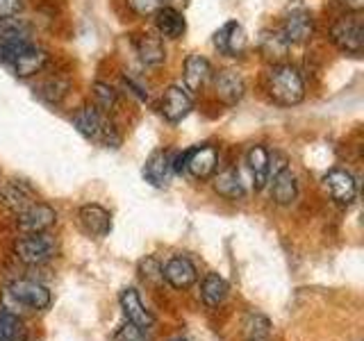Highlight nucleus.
<instances>
[{
	"instance_id": "obj_1",
	"label": "nucleus",
	"mask_w": 364,
	"mask_h": 341,
	"mask_svg": "<svg viewBox=\"0 0 364 341\" xmlns=\"http://www.w3.org/2000/svg\"><path fill=\"white\" fill-rule=\"evenodd\" d=\"M267 94L269 98L282 107L299 105L305 98V82L299 68L282 62V64H271L267 73Z\"/></svg>"
},
{
	"instance_id": "obj_2",
	"label": "nucleus",
	"mask_w": 364,
	"mask_h": 341,
	"mask_svg": "<svg viewBox=\"0 0 364 341\" xmlns=\"http://www.w3.org/2000/svg\"><path fill=\"white\" fill-rule=\"evenodd\" d=\"M50 305V291L41 282L34 280H14L3 291L5 312L21 316L26 312H41Z\"/></svg>"
},
{
	"instance_id": "obj_3",
	"label": "nucleus",
	"mask_w": 364,
	"mask_h": 341,
	"mask_svg": "<svg viewBox=\"0 0 364 341\" xmlns=\"http://www.w3.org/2000/svg\"><path fill=\"white\" fill-rule=\"evenodd\" d=\"M330 41H333L341 53L360 55L364 48V21L362 11H346L339 16L333 28H330Z\"/></svg>"
},
{
	"instance_id": "obj_4",
	"label": "nucleus",
	"mask_w": 364,
	"mask_h": 341,
	"mask_svg": "<svg viewBox=\"0 0 364 341\" xmlns=\"http://www.w3.org/2000/svg\"><path fill=\"white\" fill-rule=\"evenodd\" d=\"M216 166H219V151L210 144L189 148V151L173 157V173H185L187 170L198 180L214 175Z\"/></svg>"
},
{
	"instance_id": "obj_5",
	"label": "nucleus",
	"mask_w": 364,
	"mask_h": 341,
	"mask_svg": "<svg viewBox=\"0 0 364 341\" xmlns=\"http://www.w3.org/2000/svg\"><path fill=\"white\" fill-rule=\"evenodd\" d=\"M57 253V244L48 232L26 234L14 242V255L28 266H39L53 259Z\"/></svg>"
},
{
	"instance_id": "obj_6",
	"label": "nucleus",
	"mask_w": 364,
	"mask_h": 341,
	"mask_svg": "<svg viewBox=\"0 0 364 341\" xmlns=\"http://www.w3.org/2000/svg\"><path fill=\"white\" fill-rule=\"evenodd\" d=\"M284 39H287L291 45H303L312 39L314 34V16L310 9H305L303 5L291 7L282 18L280 26Z\"/></svg>"
},
{
	"instance_id": "obj_7",
	"label": "nucleus",
	"mask_w": 364,
	"mask_h": 341,
	"mask_svg": "<svg viewBox=\"0 0 364 341\" xmlns=\"http://www.w3.org/2000/svg\"><path fill=\"white\" fill-rule=\"evenodd\" d=\"M57 221V212L46 202H32L28 210L16 214V225L23 234L48 232Z\"/></svg>"
},
{
	"instance_id": "obj_8",
	"label": "nucleus",
	"mask_w": 364,
	"mask_h": 341,
	"mask_svg": "<svg viewBox=\"0 0 364 341\" xmlns=\"http://www.w3.org/2000/svg\"><path fill=\"white\" fill-rule=\"evenodd\" d=\"M214 48L225 57H239L246 50V32L237 21H228L214 32Z\"/></svg>"
},
{
	"instance_id": "obj_9",
	"label": "nucleus",
	"mask_w": 364,
	"mask_h": 341,
	"mask_svg": "<svg viewBox=\"0 0 364 341\" xmlns=\"http://www.w3.org/2000/svg\"><path fill=\"white\" fill-rule=\"evenodd\" d=\"M198 278V271L193 261L185 255L171 257L162 269V280H166L173 289H189Z\"/></svg>"
},
{
	"instance_id": "obj_10",
	"label": "nucleus",
	"mask_w": 364,
	"mask_h": 341,
	"mask_svg": "<svg viewBox=\"0 0 364 341\" xmlns=\"http://www.w3.org/2000/svg\"><path fill=\"white\" fill-rule=\"evenodd\" d=\"M48 62H50L48 53H46L43 48H39V45L28 43L26 48L14 57V62H11L9 66H11V71H14L16 77H32V75L41 73Z\"/></svg>"
},
{
	"instance_id": "obj_11",
	"label": "nucleus",
	"mask_w": 364,
	"mask_h": 341,
	"mask_svg": "<svg viewBox=\"0 0 364 341\" xmlns=\"http://www.w3.org/2000/svg\"><path fill=\"white\" fill-rule=\"evenodd\" d=\"M191 107H193L191 96L187 94V89H182L178 85L168 87L162 96V102H159V112H162V117L168 123H180L191 112Z\"/></svg>"
},
{
	"instance_id": "obj_12",
	"label": "nucleus",
	"mask_w": 364,
	"mask_h": 341,
	"mask_svg": "<svg viewBox=\"0 0 364 341\" xmlns=\"http://www.w3.org/2000/svg\"><path fill=\"white\" fill-rule=\"evenodd\" d=\"M323 187L328 189L330 196H333V200L341 205H350L358 196V182L344 168H333L330 173H326Z\"/></svg>"
},
{
	"instance_id": "obj_13",
	"label": "nucleus",
	"mask_w": 364,
	"mask_h": 341,
	"mask_svg": "<svg viewBox=\"0 0 364 341\" xmlns=\"http://www.w3.org/2000/svg\"><path fill=\"white\" fill-rule=\"evenodd\" d=\"M214 94L225 105H237L246 94V82L232 68H225L214 75Z\"/></svg>"
},
{
	"instance_id": "obj_14",
	"label": "nucleus",
	"mask_w": 364,
	"mask_h": 341,
	"mask_svg": "<svg viewBox=\"0 0 364 341\" xmlns=\"http://www.w3.org/2000/svg\"><path fill=\"white\" fill-rule=\"evenodd\" d=\"M107 125V114H102L96 105L80 107L73 114V128L91 141H100V134Z\"/></svg>"
},
{
	"instance_id": "obj_15",
	"label": "nucleus",
	"mask_w": 364,
	"mask_h": 341,
	"mask_svg": "<svg viewBox=\"0 0 364 341\" xmlns=\"http://www.w3.org/2000/svg\"><path fill=\"white\" fill-rule=\"evenodd\" d=\"M291 43L284 39L282 30H262L259 32V53L269 64H282L287 62Z\"/></svg>"
},
{
	"instance_id": "obj_16",
	"label": "nucleus",
	"mask_w": 364,
	"mask_h": 341,
	"mask_svg": "<svg viewBox=\"0 0 364 341\" xmlns=\"http://www.w3.org/2000/svg\"><path fill=\"white\" fill-rule=\"evenodd\" d=\"M173 175V155L168 151H157L146 159L144 178L151 182L153 187H166Z\"/></svg>"
},
{
	"instance_id": "obj_17",
	"label": "nucleus",
	"mask_w": 364,
	"mask_h": 341,
	"mask_svg": "<svg viewBox=\"0 0 364 341\" xmlns=\"http://www.w3.org/2000/svg\"><path fill=\"white\" fill-rule=\"evenodd\" d=\"M121 310L125 314V318H128V323L136 325V328H141V330H148L153 325V314L146 310V305L141 303L139 298V293H136V289H123L121 291Z\"/></svg>"
},
{
	"instance_id": "obj_18",
	"label": "nucleus",
	"mask_w": 364,
	"mask_h": 341,
	"mask_svg": "<svg viewBox=\"0 0 364 341\" xmlns=\"http://www.w3.org/2000/svg\"><path fill=\"white\" fill-rule=\"evenodd\" d=\"M153 16H155L157 34L162 39H180L187 30V21L182 16V11H178L176 7L164 5V7H159Z\"/></svg>"
},
{
	"instance_id": "obj_19",
	"label": "nucleus",
	"mask_w": 364,
	"mask_h": 341,
	"mask_svg": "<svg viewBox=\"0 0 364 341\" xmlns=\"http://www.w3.org/2000/svg\"><path fill=\"white\" fill-rule=\"evenodd\" d=\"M212 75V64L208 57L203 55H189L185 60V73H182V80H185V89L196 94L205 87V82Z\"/></svg>"
},
{
	"instance_id": "obj_20",
	"label": "nucleus",
	"mask_w": 364,
	"mask_h": 341,
	"mask_svg": "<svg viewBox=\"0 0 364 341\" xmlns=\"http://www.w3.org/2000/svg\"><path fill=\"white\" fill-rule=\"evenodd\" d=\"M134 48H136V55H139V60L146 66H159L166 60V48H164V41L159 34H153V32L139 34L134 41Z\"/></svg>"
},
{
	"instance_id": "obj_21",
	"label": "nucleus",
	"mask_w": 364,
	"mask_h": 341,
	"mask_svg": "<svg viewBox=\"0 0 364 341\" xmlns=\"http://www.w3.org/2000/svg\"><path fill=\"white\" fill-rule=\"evenodd\" d=\"M80 223L94 237H107L112 230V216L100 205H85V207H80Z\"/></svg>"
},
{
	"instance_id": "obj_22",
	"label": "nucleus",
	"mask_w": 364,
	"mask_h": 341,
	"mask_svg": "<svg viewBox=\"0 0 364 341\" xmlns=\"http://www.w3.org/2000/svg\"><path fill=\"white\" fill-rule=\"evenodd\" d=\"M0 200H3V205L7 210L11 212H23V210H28L32 202H37L34 200V193L32 189L26 185V182H7V185L3 187V191H0Z\"/></svg>"
},
{
	"instance_id": "obj_23",
	"label": "nucleus",
	"mask_w": 364,
	"mask_h": 341,
	"mask_svg": "<svg viewBox=\"0 0 364 341\" xmlns=\"http://www.w3.org/2000/svg\"><path fill=\"white\" fill-rule=\"evenodd\" d=\"M296 196H299V185H296V175L289 170V166L278 170L271 182V198L278 205H291Z\"/></svg>"
},
{
	"instance_id": "obj_24",
	"label": "nucleus",
	"mask_w": 364,
	"mask_h": 341,
	"mask_svg": "<svg viewBox=\"0 0 364 341\" xmlns=\"http://www.w3.org/2000/svg\"><path fill=\"white\" fill-rule=\"evenodd\" d=\"M269 151L264 146H253L246 153V164L250 168V175H253V185L255 189H264L269 182Z\"/></svg>"
},
{
	"instance_id": "obj_25",
	"label": "nucleus",
	"mask_w": 364,
	"mask_h": 341,
	"mask_svg": "<svg viewBox=\"0 0 364 341\" xmlns=\"http://www.w3.org/2000/svg\"><path fill=\"white\" fill-rule=\"evenodd\" d=\"M214 189L219 196L228 198V200H242L246 196V189L242 185V178L235 168H225L223 173L216 175L214 180Z\"/></svg>"
},
{
	"instance_id": "obj_26",
	"label": "nucleus",
	"mask_w": 364,
	"mask_h": 341,
	"mask_svg": "<svg viewBox=\"0 0 364 341\" xmlns=\"http://www.w3.org/2000/svg\"><path fill=\"white\" fill-rule=\"evenodd\" d=\"M228 296V284L219 273H208L200 287V298L208 307H219Z\"/></svg>"
},
{
	"instance_id": "obj_27",
	"label": "nucleus",
	"mask_w": 364,
	"mask_h": 341,
	"mask_svg": "<svg viewBox=\"0 0 364 341\" xmlns=\"http://www.w3.org/2000/svg\"><path fill=\"white\" fill-rule=\"evenodd\" d=\"M68 87L71 85H68L66 77L55 75L50 80H46V82H41L37 89H34V94H37L43 102H48V105H60L68 94Z\"/></svg>"
},
{
	"instance_id": "obj_28",
	"label": "nucleus",
	"mask_w": 364,
	"mask_h": 341,
	"mask_svg": "<svg viewBox=\"0 0 364 341\" xmlns=\"http://www.w3.org/2000/svg\"><path fill=\"white\" fill-rule=\"evenodd\" d=\"M23 339H26V328H23L21 318L9 312H0V341H23Z\"/></svg>"
},
{
	"instance_id": "obj_29",
	"label": "nucleus",
	"mask_w": 364,
	"mask_h": 341,
	"mask_svg": "<svg viewBox=\"0 0 364 341\" xmlns=\"http://www.w3.org/2000/svg\"><path fill=\"white\" fill-rule=\"evenodd\" d=\"M271 332V323L267 316L262 314H250L244 323V335L248 341H267Z\"/></svg>"
},
{
	"instance_id": "obj_30",
	"label": "nucleus",
	"mask_w": 364,
	"mask_h": 341,
	"mask_svg": "<svg viewBox=\"0 0 364 341\" xmlns=\"http://www.w3.org/2000/svg\"><path fill=\"white\" fill-rule=\"evenodd\" d=\"M16 37H30V26L23 18L9 16V18H0V43L16 39Z\"/></svg>"
},
{
	"instance_id": "obj_31",
	"label": "nucleus",
	"mask_w": 364,
	"mask_h": 341,
	"mask_svg": "<svg viewBox=\"0 0 364 341\" xmlns=\"http://www.w3.org/2000/svg\"><path fill=\"white\" fill-rule=\"evenodd\" d=\"M94 100H96V107L102 112V114H109L114 107H117V100H119V94L114 91V87L105 85V82H94Z\"/></svg>"
},
{
	"instance_id": "obj_32",
	"label": "nucleus",
	"mask_w": 364,
	"mask_h": 341,
	"mask_svg": "<svg viewBox=\"0 0 364 341\" xmlns=\"http://www.w3.org/2000/svg\"><path fill=\"white\" fill-rule=\"evenodd\" d=\"M166 0H128V7L136 16H153L159 7H164Z\"/></svg>"
},
{
	"instance_id": "obj_33",
	"label": "nucleus",
	"mask_w": 364,
	"mask_h": 341,
	"mask_svg": "<svg viewBox=\"0 0 364 341\" xmlns=\"http://www.w3.org/2000/svg\"><path fill=\"white\" fill-rule=\"evenodd\" d=\"M114 341H148V337H146V330L128 323V325H123L119 330L117 337H114Z\"/></svg>"
},
{
	"instance_id": "obj_34",
	"label": "nucleus",
	"mask_w": 364,
	"mask_h": 341,
	"mask_svg": "<svg viewBox=\"0 0 364 341\" xmlns=\"http://www.w3.org/2000/svg\"><path fill=\"white\" fill-rule=\"evenodd\" d=\"M141 276L146 278V280H162V266L157 264V259H153V257H146L144 261H141Z\"/></svg>"
},
{
	"instance_id": "obj_35",
	"label": "nucleus",
	"mask_w": 364,
	"mask_h": 341,
	"mask_svg": "<svg viewBox=\"0 0 364 341\" xmlns=\"http://www.w3.org/2000/svg\"><path fill=\"white\" fill-rule=\"evenodd\" d=\"M23 11V0H0V18L18 16Z\"/></svg>"
},
{
	"instance_id": "obj_36",
	"label": "nucleus",
	"mask_w": 364,
	"mask_h": 341,
	"mask_svg": "<svg viewBox=\"0 0 364 341\" xmlns=\"http://www.w3.org/2000/svg\"><path fill=\"white\" fill-rule=\"evenodd\" d=\"M341 7H346V11H362L364 0H339Z\"/></svg>"
},
{
	"instance_id": "obj_37",
	"label": "nucleus",
	"mask_w": 364,
	"mask_h": 341,
	"mask_svg": "<svg viewBox=\"0 0 364 341\" xmlns=\"http://www.w3.org/2000/svg\"><path fill=\"white\" fill-rule=\"evenodd\" d=\"M178 341H185V339H178Z\"/></svg>"
}]
</instances>
